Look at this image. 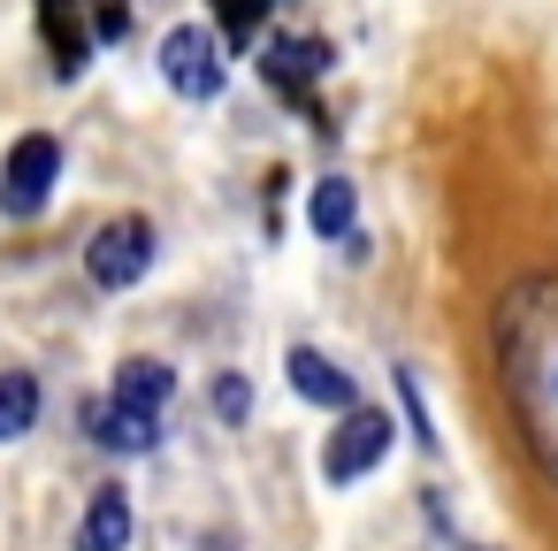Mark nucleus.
<instances>
[{
  "label": "nucleus",
  "mask_w": 558,
  "mask_h": 551,
  "mask_svg": "<svg viewBox=\"0 0 558 551\" xmlns=\"http://www.w3.org/2000/svg\"><path fill=\"white\" fill-rule=\"evenodd\" d=\"M352 215H360V192H352L344 177H322L314 200H306V223H314L322 238H352Z\"/></svg>",
  "instance_id": "9d476101"
},
{
  "label": "nucleus",
  "mask_w": 558,
  "mask_h": 551,
  "mask_svg": "<svg viewBox=\"0 0 558 551\" xmlns=\"http://www.w3.org/2000/svg\"><path fill=\"white\" fill-rule=\"evenodd\" d=\"M497 375L535 467L558 482V276H527L497 299Z\"/></svg>",
  "instance_id": "f257e3e1"
},
{
  "label": "nucleus",
  "mask_w": 558,
  "mask_h": 551,
  "mask_svg": "<svg viewBox=\"0 0 558 551\" xmlns=\"http://www.w3.org/2000/svg\"><path fill=\"white\" fill-rule=\"evenodd\" d=\"M215 406H222V414H230V421H245V383H238V375H230V383H222V391H215Z\"/></svg>",
  "instance_id": "ddd939ff"
},
{
  "label": "nucleus",
  "mask_w": 558,
  "mask_h": 551,
  "mask_svg": "<svg viewBox=\"0 0 558 551\" xmlns=\"http://www.w3.org/2000/svg\"><path fill=\"white\" fill-rule=\"evenodd\" d=\"M169 391H177V375H169L161 360H123V368H116V406H123V414H161Z\"/></svg>",
  "instance_id": "6e6552de"
},
{
  "label": "nucleus",
  "mask_w": 558,
  "mask_h": 551,
  "mask_svg": "<svg viewBox=\"0 0 558 551\" xmlns=\"http://www.w3.org/2000/svg\"><path fill=\"white\" fill-rule=\"evenodd\" d=\"M93 421H100V444H108V452H146V444H154V414L108 406V414H93Z\"/></svg>",
  "instance_id": "9b49d317"
},
{
  "label": "nucleus",
  "mask_w": 558,
  "mask_h": 551,
  "mask_svg": "<svg viewBox=\"0 0 558 551\" xmlns=\"http://www.w3.org/2000/svg\"><path fill=\"white\" fill-rule=\"evenodd\" d=\"M291 391H299V398H314V406H329V414L360 406L352 375H344V368H337L329 352H314V345H299V352H291Z\"/></svg>",
  "instance_id": "423d86ee"
},
{
  "label": "nucleus",
  "mask_w": 558,
  "mask_h": 551,
  "mask_svg": "<svg viewBox=\"0 0 558 551\" xmlns=\"http://www.w3.org/2000/svg\"><path fill=\"white\" fill-rule=\"evenodd\" d=\"M54 177H62V146H54L47 131L16 139L9 161H0V215H9V223H32V215L54 200Z\"/></svg>",
  "instance_id": "f03ea898"
},
{
  "label": "nucleus",
  "mask_w": 558,
  "mask_h": 551,
  "mask_svg": "<svg viewBox=\"0 0 558 551\" xmlns=\"http://www.w3.org/2000/svg\"><path fill=\"white\" fill-rule=\"evenodd\" d=\"M322 62H329V47H306V39H299V47H276V55H268V70H276L283 85H299V77H314Z\"/></svg>",
  "instance_id": "f8f14e48"
},
{
  "label": "nucleus",
  "mask_w": 558,
  "mask_h": 551,
  "mask_svg": "<svg viewBox=\"0 0 558 551\" xmlns=\"http://www.w3.org/2000/svg\"><path fill=\"white\" fill-rule=\"evenodd\" d=\"M390 414L383 406H344V421L329 429V452H322V475L329 482H360L367 467H383V452H390Z\"/></svg>",
  "instance_id": "7ed1b4c3"
},
{
  "label": "nucleus",
  "mask_w": 558,
  "mask_h": 551,
  "mask_svg": "<svg viewBox=\"0 0 558 551\" xmlns=\"http://www.w3.org/2000/svg\"><path fill=\"white\" fill-rule=\"evenodd\" d=\"M161 77H169L184 100H215V93H222V47H215V32L177 24V32L161 39Z\"/></svg>",
  "instance_id": "39448f33"
},
{
  "label": "nucleus",
  "mask_w": 558,
  "mask_h": 551,
  "mask_svg": "<svg viewBox=\"0 0 558 551\" xmlns=\"http://www.w3.org/2000/svg\"><path fill=\"white\" fill-rule=\"evenodd\" d=\"M32 421H39V375L9 368V375H0V444H16Z\"/></svg>",
  "instance_id": "1a4fd4ad"
},
{
  "label": "nucleus",
  "mask_w": 558,
  "mask_h": 551,
  "mask_svg": "<svg viewBox=\"0 0 558 551\" xmlns=\"http://www.w3.org/2000/svg\"><path fill=\"white\" fill-rule=\"evenodd\" d=\"M77 551H131V498H123V482H100L93 490Z\"/></svg>",
  "instance_id": "0eeeda50"
},
{
  "label": "nucleus",
  "mask_w": 558,
  "mask_h": 551,
  "mask_svg": "<svg viewBox=\"0 0 558 551\" xmlns=\"http://www.w3.org/2000/svg\"><path fill=\"white\" fill-rule=\"evenodd\" d=\"M85 268H93V284H100V291H131V284L154 268V223L123 215V223L93 230V245H85Z\"/></svg>",
  "instance_id": "20e7f679"
}]
</instances>
